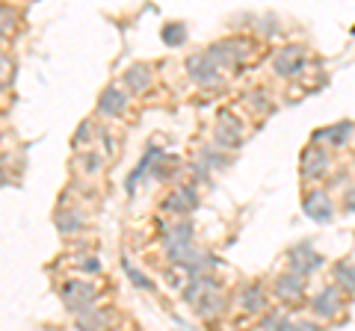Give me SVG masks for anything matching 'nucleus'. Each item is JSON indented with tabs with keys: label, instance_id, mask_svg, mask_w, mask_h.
Masks as SVG:
<instances>
[{
	"label": "nucleus",
	"instance_id": "1a4fd4ad",
	"mask_svg": "<svg viewBox=\"0 0 355 331\" xmlns=\"http://www.w3.org/2000/svg\"><path fill=\"white\" fill-rule=\"evenodd\" d=\"M193 204H196V193L193 190H181L178 195L169 198V207H172V211H178V213H184L187 207H193Z\"/></svg>",
	"mask_w": 355,
	"mask_h": 331
},
{
	"label": "nucleus",
	"instance_id": "20e7f679",
	"mask_svg": "<svg viewBox=\"0 0 355 331\" xmlns=\"http://www.w3.org/2000/svg\"><path fill=\"white\" fill-rule=\"evenodd\" d=\"M302 69V51L299 48H287L282 57H275V71L279 74H296Z\"/></svg>",
	"mask_w": 355,
	"mask_h": 331
},
{
	"label": "nucleus",
	"instance_id": "6e6552de",
	"mask_svg": "<svg viewBox=\"0 0 355 331\" xmlns=\"http://www.w3.org/2000/svg\"><path fill=\"white\" fill-rule=\"evenodd\" d=\"M77 325H80V331H101L104 328V314L101 311H86V314H80V319H77Z\"/></svg>",
	"mask_w": 355,
	"mask_h": 331
},
{
	"label": "nucleus",
	"instance_id": "0eeeda50",
	"mask_svg": "<svg viewBox=\"0 0 355 331\" xmlns=\"http://www.w3.org/2000/svg\"><path fill=\"white\" fill-rule=\"evenodd\" d=\"M125 101H128V98L121 95L119 89H107L104 98H101V104H98V109H101V113H107V116H116V113H121Z\"/></svg>",
	"mask_w": 355,
	"mask_h": 331
},
{
	"label": "nucleus",
	"instance_id": "f257e3e1",
	"mask_svg": "<svg viewBox=\"0 0 355 331\" xmlns=\"http://www.w3.org/2000/svg\"><path fill=\"white\" fill-rule=\"evenodd\" d=\"M62 299L74 314H86V311H92L89 305L95 302V290L89 284H65L62 287Z\"/></svg>",
	"mask_w": 355,
	"mask_h": 331
},
{
	"label": "nucleus",
	"instance_id": "39448f33",
	"mask_svg": "<svg viewBox=\"0 0 355 331\" xmlns=\"http://www.w3.org/2000/svg\"><path fill=\"white\" fill-rule=\"evenodd\" d=\"M305 211L311 213V219H323V222H329L331 219V207H329V198L323 193H314L305 198Z\"/></svg>",
	"mask_w": 355,
	"mask_h": 331
},
{
	"label": "nucleus",
	"instance_id": "7ed1b4c3",
	"mask_svg": "<svg viewBox=\"0 0 355 331\" xmlns=\"http://www.w3.org/2000/svg\"><path fill=\"white\" fill-rule=\"evenodd\" d=\"M338 311H340V293H338V287H326V290L314 299V314L317 316H335Z\"/></svg>",
	"mask_w": 355,
	"mask_h": 331
},
{
	"label": "nucleus",
	"instance_id": "f03ea898",
	"mask_svg": "<svg viewBox=\"0 0 355 331\" xmlns=\"http://www.w3.org/2000/svg\"><path fill=\"white\" fill-rule=\"evenodd\" d=\"M187 69H190L193 80L202 83V86H210V83H219V65L210 60V53H205V57H190V62H187Z\"/></svg>",
	"mask_w": 355,
	"mask_h": 331
},
{
	"label": "nucleus",
	"instance_id": "9b49d317",
	"mask_svg": "<svg viewBox=\"0 0 355 331\" xmlns=\"http://www.w3.org/2000/svg\"><path fill=\"white\" fill-rule=\"evenodd\" d=\"M163 39L169 42V45H181V42L187 39V30L181 24H169V27L163 30Z\"/></svg>",
	"mask_w": 355,
	"mask_h": 331
},
{
	"label": "nucleus",
	"instance_id": "423d86ee",
	"mask_svg": "<svg viewBox=\"0 0 355 331\" xmlns=\"http://www.w3.org/2000/svg\"><path fill=\"white\" fill-rule=\"evenodd\" d=\"M275 293L284 296V299H299L302 296V281L296 275H279L275 278Z\"/></svg>",
	"mask_w": 355,
	"mask_h": 331
},
{
	"label": "nucleus",
	"instance_id": "9d476101",
	"mask_svg": "<svg viewBox=\"0 0 355 331\" xmlns=\"http://www.w3.org/2000/svg\"><path fill=\"white\" fill-rule=\"evenodd\" d=\"M243 307H246V311H261L263 307V293L258 287H249V290L243 293Z\"/></svg>",
	"mask_w": 355,
	"mask_h": 331
},
{
	"label": "nucleus",
	"instance_id": "f8f14e48",
	"mask_svg": "<svg viewBox=\"0 0 355 331\" xmlns=\"http://www.w3.org/2000/svg\"><path fill=\"white\" fill-rule=\"evenodd\" d=\"M148 80H151V77L146 74L142 65H139V69H133V71H128V83H133V89H146Z\"/></svg>",
	"mask_w": 355,
	"mask_h": 331
},
{
	"label": "nucleus",
	"instance_id": "4468645a",
	"mask_svg": "<svg viewBox=\"0 0 355 331\" xmlns=\"http://www.w3.org/2000/svg\"><path fill=\"white\" fill-rule=\"evenodd\" d=\"M338 278H340V281H347V284H349V290L355 293V269H352V267H347V263H343V267H338Z\"/></svg>",
	"mask_w": 355,
	"mask_h": 331
},
{
	"label": "nucleus",
	"instance_id": "ddd939ff",
	"mask_svg": "<svg viewBox=\"0 0 355 331\" xmlns=\"http://www.w3.org/2000/svg\"><path fill=\"white\" fill-rule=\"evenodd\" d=\"M125 272L130 275V281H137V287H142V290H151V281L146 278V275H142L139 269H133L130 263H125Z\"/></svg>",
	"mask_w": 355,
	"mask_h": 331
}]
</instances>
